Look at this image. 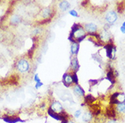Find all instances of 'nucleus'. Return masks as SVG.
<instances>
[{
	"mask_svg": "<svg viewBox=\"0 0 125 123\" xmlns=\"http://www.w3.org/2000/svg\"><path fill=\"white\" fill-rule=\"evenodd\" d=\"M87 37L86 32L84 31V27L80 24H74L72 27L71 32L69 34L68 40L72 43L73 42H81Z\"/></svg>",
	"mask_w": 125,
	"mask_h": 123,
	"instance_id": "1",
	"label": "nucleus"
},
{
	"mask_svg": "<svg viewBox=\"0 0 125 123\" xmlns=\"http://www.w3.org/2000/svg\"><path fill=\"white\" fill-rule=\"evenodd\" d=\"M125 103V94L123 92H115L112 94L110 98V104L116 105Z\"/></svg>",
	"mask_w": 125,
	"mask_h": 123,
	"instance_id": "2",
	"label": "nucleus"
},
{
	"mask_svg": "<svg viewBox=\"0 0 125 123\" xmlns=\"http://www.w3.org/2000/svg\"><path fill=\"white\" fill-rule=\"evenodd\" d=\"M29 67H30V66H29V62L26 59L21 58L16 62V68L21 73H25L29 70Z\"/></svg>",
	"mask_w": 125,
	"mask_h": 123,
	"instance_id": "3",
	"label": "nucleus"
},
{
	"mask_svg": "<svg viewBox=\"0 0 125 123\" xmlns=\"http://www.w3.org/2000/svg\"><path fill=\"white\" fill-rule=\"evenodd\" d=\"M104 49L106 50V57L111 60L115 59V52H116L115 46L113 43H108L104 46Z\"/></svg>",
	"mask_w": 125,
	"mask_h": 123,
	"instance_id": "4",
	"label": "nucleus"
},
{
	"mask_svg": "<svg viewBox=\"0 0 125 123\" xmlns=\"http://www.w3.org/2000/svg\"><path fill=\"white\" fill-rule=\"evenodd\" d=\"M99 38H100V41L103 42V43H113V39H112V37L111 33L107 31L106 29H104L99 33Z\"/></svg>",
	"mask_w": 125,
	"mask_h": 123,
	"instance_id": "5",
	"label": "nucleus"
},
{
	"mask_svg": "<svg viewBox=\"0 0 125 123\" xmlns=\"http://www.w3.org/2000/svg\"><path fill=\"white\" fill-rule=\"evenodd\" d=\"M105 19L108 24H113L118 19V14L115 11H109L105 15Z\"/></svg>",
	"mask_w": 125,
	"mask_h": 123,
	"instance_id": "6",
	"label": "nucleus"
},
{
	"mask_svg": "<svg viewBox=\"0 0 125 123\" xmlns=\"http://www.w3.org/2000/svg\"><path fill=\"white\" fill-rule=\"evenodd\" d=\"M50 109L54 113H55V114H61L62 112L64 111V109H63V107H62V105L61 104L60 102L58 101V100H54V101L51 103Z\"/></svg>",
	"mask_w": 125,
	"mask_h": 123,
	"instance_id": "7",
	"label": "nucleus"
},
{
	"mask_svg": "<svg viewBox=\"0 0 125 123\" xmlns=\"http://www.w3.org/2000/svg\"><path fill=\"white\" fill-rule=\"evenodd\" d=\"M84 29L85 32L89 34H93V33H96L97 31V26L94 23H89V24H85L84 25Z\"/></svg>",
	"mask_w": 125,
	"mask_h": 123,
	"instance_id": "8",
	"label": "nucleus"
},
{
	"mask_svg": "<svg viewBox=\"0 0 125 123\" xmlns=\"http://www.w3.org/2000/svg\"><path fill=\"white\" fill-rule=\"evenodd\" d=\"M106 114L109 119H116L117 113L115 105H110L106 110Z\"/></svg>",
	"mask_w": 125,
	"mask_h": 123,
	"instance_id": "9",
	"label": "nucleus"
},
{
	"mask_svg": "<svg viewBox=\"0 0 125 123\" xmlns=\"http://www.w3.org/2000/svg\"><path fill=\"white\" fill-rule=\"evenodd\" d=\"M5 122L7 123H17V122H24V120H22L17 116H5L2 117Z\"/></svg>",
	"mask_w": 125,
	"mask_h": 123,
	"instance_id": "10",
	"label": "nucleus"
},
{
	"mask_svg": "<svg viewBox=\"0 0 125 123\" xmlns=\"http://www.w3.org/2000/svg\"><path fill=\"white\" fill-rule=\"evenodd\" d=\"M41 16L43 19H46V20H50V17L53 16V10L51 7H46L42 10Z\"/></svg>",
	"mask_w": 125,
	"mask_h": 123,
	"instance_id": "11",
	"label": "nucleus"
},
{
	"mask_svg": "<svg viewBox=\"0 0 125 123\" xmlns=\"http://www.w3.org/2000/svg\"><path fill=\"white\" fill-rule=\"evenodd\" d=\"M62 83L66 87H70L71 85L73 84V81H72V77L71 74L66 73L63 75L62 76Z\"/></svg>",
	"mask_w": 125,
	"mask_h": 123,
	"instance_id": "12",
	"label": "nucleus"
},
{
	"mask_svg": "<svg viewBox=\"0 0 125 123\" xmlns=\"http://www.w3.org/2000/svg\"><path fill=\"white\" fill-rule=\"evenodd\" d=\"M71 68L73 72H77L80 69V64L77 57L75 56L74 57H71Z\"/></svg>",
	"mask_w": 125,
	"mask_h": 123,
	"instance_id": "13",
	"label": "nucleus"
},
{
	"mask_svg": "<svg viewBox=\"0 0 125 123\" xmlns=\"http://www.w3.org/2000/svg\"><path fill=\"white\" fill-rule=\"evenodd\" d=\"M73 91H74V93L80 97H84V96H85L84 90L82 88L79 84L75 85V87H73Z\"/></svg>",
	"mask_w": 125,
	"mask_h": 123,
	"instance_id": "14",
	"label": "nucleus"
},
{
	"mask_svg": "<svg viewBox=\"0 0 125 123\" xmlns=\"http://www.w3.org/2000/svg\"><path fill=\"white\" fill-rule=\"evenodd\" d=\"M80 49V43L78 42H73L71 45V49H70V51H71V55L72 56H76V55L78 54Z\"/></svg>",
	"mask_w": 125,
	"mask_h": 123,
	"instance_id": "15",
	"label": "nucleus"
},
{
	"mask_svg": "<svg viewBox=\"0 0 125 123\" xmlns=\"http://www.w3.org/2000/svg\"><path fill=\"white\" fill-rule=\"evenodd\" d=\"M84 104H85V105H91V104H93L95 102V100H96V99H95V97L93 96V95H91V94H89V95H86V96H84Z\"/></svg>",
	"mask_w": 125,
	"mask_h": 123,
	"instance_id": "16",
	"label": "nucleus"
},
{
	"mask_svg": "<svg viewBox=\"0 0 125 123\" xmlns=\"http://www.w3.org/2000/svg\"><path fill=\"white\" fill-rule=\"evenodd\" d=\"M93 117H94V115L92 114V113L90 111L84 112L83 115H82V120H83V122L85 123L90 122L92 121V119H93Z\"/></svg>",
	"mask_w": 125,
	"mask_h": 123,
	"instance_id": "17",
	"label": "nucleus"
},
{
	"mask_svg": "<svg viewBox=\"0 0 125 123\" xmlns=\"http://www.w3.org/2000/svg\"><path fill=\"white\" fill-rule=\"evenodd\" d=\"M106 79H108L111 84L115 83V71L113 69H110L106 74Z\"/></svg>",
	"mask_w": 125,
	"mask_h": 123,
	"instance_id": "18",
	"label": "nucleus"
},
{
	"mask_svg": "<svg viewBox=\"0 0 125 123\" xmlns=\"http://www.w3.org/2000/svg\"><path fill=\"white\" fill-rule=\"evenodd\" d=\"M59 8H60V10H62V11H66L70 8L71 4H70V2L67 1H62L59 2Z\"/></svg>",
	"mask_w": 125,
	"mask_h": 123,
	"instance_id": "19",
	"label": "nucleus"
},
{
	"mask_svg": "<svg viewBox=\"0 0 125 123\" xmlns=\"http://www.w3.org/2000/svg\"><path fill=\"white\" fill-rule=\"evenodd\" d=\"M116 113L119 114H125V103L124 104H119L115 105Z\"/></svg>",
	"mask_w": 125,
	"mask_h": 123,
	"instance_id": "20",
	"label": "nucleus"
},
{
	"mask_svg": "<svg viewBox=\"0 0 125 123\" xmlns=\"http://www.w3.org/2000/svg\"><path fill=\"white\" fill-rule=\"evenodd\" d=\"M21 18L19 16H17V15H14V16H12L11 17V24L13 25L18 24L19 23H21Z\"/></svg>",
	"mask_w": 125,
	"mask_h": 123,
	"instance_id": "21",
	"label": "nucleus"
},
{
	"mask_svg": "<svg viewBox=\"0 0 125 123\" xmlns=\"http://www.w3.org/2000/svg\"><path fill=\"white\" fill-rule=\"evenodd\" d=\"M72 81H73V84H75L76 85L78 84L79 79H78V76H77L76 72H73V73L72 74Z\"/></svg>",
	"mask_w": 125,
	"mask_h": 123,
	"instance_id": "22",
	"label": "nucleus"
},
{
	"mask_svg": "<svg viewBox=\"0 0 125 123\" xmlns=\"http://www.w3.org/2000/svg\"><path fill=\"white\" fill-rule=\"evenodd\" d=\"M81 114H82V112L81 109L76 110V112L74 113V117H76V118H79V117L81 116Z\"/></svg>",
	"mask_w": 125,
	"mask_h": 123,
	"instance_id": "23",
	"label": "nucleus"
},
{
	"mask_svg": "<svg viewBox=\"0 0 125 123\" xmlns=\"http://www.w3.org/2000/svg\"><path fill=\"white\" fill-rule=\"evenodd\" d=\"M69 14L71 15L72 16H73V17H78V16H79L76 10H70V11H69Z\"/></svg>",
	"mask_w": 125,
	"mask_h": 123,
	"instance_id": "24",
	"label": "nucleus"
},
{
	"mask_svg": "<svg viewBox=\"0 0 125 123\" xmlns=\"http://www.w3.org/2000/svg\"><path fill=\"white\" fill-rule=\"evenodd\" d=\"M34 81L36 82V84H39V83H42L41 82V79H40V78L38 76V75L36 74L34 75Z\"/></svg>",
	"mask_w": 125,
	"mask_h": 123,
	"instance_id": "25",
	"label": "nucleus"
},
{
	"mask_svg": "<svg viewBox=\"0 0 125 123\" xmlns=\"http://www.w3.org/2000/svg\"><path fill=\"white\" fill-rule=\"evenodd\" d=\"M97 82H98V81H97V79H95V80H89V84H90V86H91V87H93V86H94L95 84H97Z\"/></svg>",
	"mask_w": 125,
	"mask_h": 123,
	"instance_id": "26",
	"label": "nucleus"
},
{
	"mask_svg": "<svg viewBox=\"0 0 125 123\" xmlns=\"http://www.w3.org/2000/svg\"><path fill=\"white\" fill-rule=\"evenodd\" d=\"M106 123H119L117 119H109L108 121H106Z\"/></svg>",
	"mask_w": 125,
	"mask_h": 123,
	"instance_id": "27",
	"label": "nucleus"
},
{
	"mask_svg": "<svg viewBox=\"0 0 125 123\" xmlns=\"http://www.w3.org/2000/svg\"><path fill=\"white\" fill-rule=\"evenodd\" d=\"M42 86H43V84H42V83H39V84H36V86H35V87H36V89H38Z\"/></svg>",
	"mask_w": 125,
	"mask_h": 123,
	"instance_id": "28",
	"label": "nucleus"
},
{
	"mask_svg": "<svg viewBox=\"0 0 125 123\" xmlns=\"http://www.w3.org/2000/svg\"><path fill=\"white\" fill-rule=\"evenodd\" d=\"M120 31H121L122 33L125 34V28H124V27H122V26H121V28H120Z\"/></svg>",
	"mask_w": 125,
	"mask_h": 123,
	"instance_id": "29",
	"label": "nucleus"
},
{
	"mask_svg": "<svg viewBox=\"0 0 125 123\" xmlns=\"http://www.w3.org/2000/svg\"><path fill=\"white\" fill-rule=\"evenodd\" d=\"M62 123H76L74 122L71 121V120H69V121H65V122H62Z\"/></svg>",
	"mask_w": 125,
	"mask_h": 123,
	"instance_id": "30",
	"label": "nucleus"
},
{
	"mask_svg": "<svg viewBox=\"0 0 125 123\" xmlns=\"http://www.w3.org/2000/svg\"><path fill=\"white\" fill-rule=\"evenodd\" d=\"M122 27H124L125 28V21L123 23V24H122Z\"/></svg>",
	"mask_w": 125,
	"mask_h": 123,
	"instance_id": "31",
	"label": "nucleus"
}]
</instances>
